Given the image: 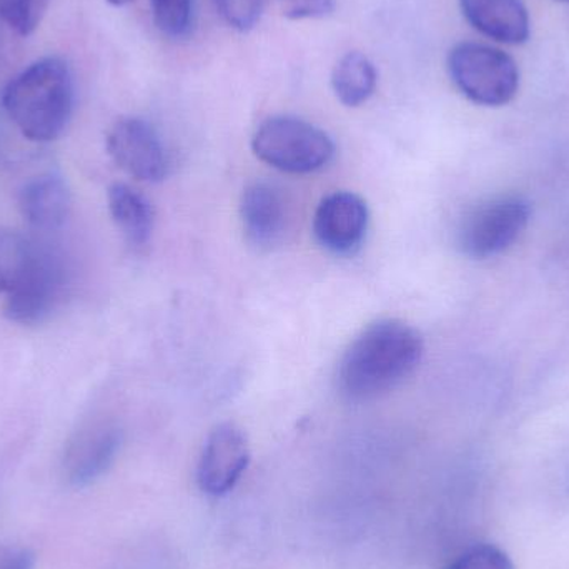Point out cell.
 <instances>
[{"mask_svg":"<svg viewBox=\"0 0 569 569\" xmlns=\"http://www.w3.org/2000/svg\"><path fill=\"white\" fill-rule=\"evenodd\" d=\"M280 12L287 19H321L330 16L335 9V0H277Z\"/></svg>","mask_w":569,"mask_h":569,"instance_id":"21","label":"cell"},{"mask_svg":"<svg viewBox=\"0 0 569 569\" xmlns=\"http://www.w3.org/2000/svg\"><path fill=\"white\" fill-rule=\"evenodd\" d=\"M107 2L112 3V6H126V3H129L130 0H107Z\"/></svg>","mask_w":569,"mask_h":569,"instance_id":"23","label":"cell"},{"mask_svg":"<svg viewBox=\"0 0 569 569\" xmlns=\"http://www.w3.org/2000/svg\"><path fill=\"white\" fill-rule=\"evenodd\" d=\"M153 22L163 36L183 39L192 30L193 0H150Z\"/></svg>","mask_w":569,"mask_h":569,"instance_id":"17","label":"cell"},{"mask_svg":"<svg viewBox=\"0 0 569 569\" xmlns=\"http://www.w3.org/2000/svg\"><path fill=\"white\" fill-rule=\"evenodd\" d=\"M561 2H569V0H561Z\"/></svg>","mask_w":569,"mask_h":569,"instance_id":"24","label":"cell"},{"mask_svg":"<svg viewBox=\"0 0 569 569\" xmlns=\"http://www.w3.org/2000/svg\"><path fill=\"white\" fill-rule=\"evenodd\" d=\"M377 69L361 52H348L338 60L331 73L335 96L347 107H360L377 89Z\"/></svg>","mask_w":569,"mask_h":569,"instance_id":"15","label":"cell"},{"mask_svg":"<svg viewBox=\"0 0 569 569\" xmlns=\"http://www.w3.org/2000/svg\"><path fill=\"white\" fill-rule=\"evenodd\" d=\"M243 232L257 249H272L287 229V206L280 190L272 183L253 182L240 202Z\"/></svg>","mask_w":569,"mask_h":569,"instance_id":"10","label":"cell"},{"mask_svg":"<svg viewBox=\"0 0 569 569\" xmlns=\"http://www.w3.org/2000/svg\"><path fill=\"white\" fill-rule=\"evenodd\" d=\"M62 291L59 262L47 250L36 246L29 263L3 297V315L13 323L39 325L57 307Z\"/></svg>","mask_w":569,"mask_h":569,"instance_id":"6","label":"cell"},{"mask_svg":"<svg viewBox=\"0 0 569 569\" xmlns=\"http://www.w3.org/2000/svg\"><path fill=\"white\" fill-rule=\"evenodd\" d=\"M425 345L411 325L395 318L368 325L338 367V390L350 401H370L403 383L420 365Z\"/></svg>","mask_w":569,"mask_h":569,"instance_id":"1","label":"cell"},{"mask_svg":"<svg viewBox=\"0 0 569 569\" xmlns=\"http://www.w3.org/2000/svg\"><path fill=\"white\" fill-rule=\"evenodd\" d=\"M448 569H515L510 557L493 545H478L461 555Z\"/></svg>","mask_w":569,"mask_h":569,"instance_id":"20","label":"cell"},{"mask_svg":"<svg viewBox=\"0 0 569 569\" xmlns=\"http://www.w3.org/2000/svg\"><path fill=\"white\" fill-rule=\"evenodd\" d=\"M531 206L517 193L495 196L468 210L458 227V249L473 260L501 256L515 246L527 230Z\"/></svg>","mask_w":569,"mask_h":569,"instance_id":"5","label":"cell"},{"mask_svg":"<svg viewBox=\"0 0 569 569\" xmlns=\"http://www.w3.org/2000/svg\"><path fill=\"white\" fill-rule=\"evenodd\" d=\"M222 19L240 32L253 29L260 20L263 0H216Z\"/></svg>","mask_w":569,"mask_h":569,"instance_id":"19","label":"cell"},{"mask_svg":"<svg viewBox=\"0 0 569 569\" xmlns=\"http://www.w3.org/2000/svg\"><path fill=\"white\" fill-rule=\"evenodd\" d=\"M370 213L361 197L335 192L325 197L313 217L317 242L335 256H350L367 236Z\"/></svg>","mask_w":569,"mask_h":569,"instance_id":"9","label":"cell"},{"mask_svg":"<svg viewBox=\"0 0 569 569\" xmlns=\"http://www.w3.org/2000/svg\"><path fill=\"white\" fill-rule=\"evenodd\" d=\"M107 150L120 170L140 182H160L167 176L162 140L143 119L127 117L113 123L107 136Z\"/></svg>","mask_w":569,"mask_h":569,"instance_id":"7","label":"cell"},{"mask_svg":"<svg viewBox=\"0 0 569 569\" xmlns=\"http://www.w3.org/2000/svg\"><path fill=\"white\" fill-rule=\"evenodd\" d=\"M122 433L116 427H99L80 435L67 450L63 470L72 487H87L99 480L116 461Z\"/></svg>","mask_w":569,"mask_h":569,"instance_id":"11","label":"cell"},{"mask_svg":"<svg viewBox=\"0 0 569 569\" xmlns=\"http://www.w3.org/2000/svg\"><path fill=\"white\" fill-rule=\"evenodd\" d=\"M468 22L498 42L518 43L530 39V16L523 0H460Z\"/></svg>","mask_w":569,"mask_h":569,"instance_id":"13","label":"cell"},{"mask_svg":"<svg viewBox=\"0 0 569 569\" xmlns=\"http://www.w3.org/2000/svg\"><path fill=\"white\" fill-rule=\"evenodd\" d=\"M36 557L26 548L0 550V569H33Z\"/></svg>","mask_w":569,"mask_h":569,"instance_id":"22","label":"cell"},{"mask_svg":"<svg viewBox=\"0 0 569 569\" xmlns=\"http://www.w3.org/2000/svg\"><path fill=\"white\" fill-rule=\"evenodd\" d=\"M2 106L26 139L39 143L59 139L73 112L69 66L57 57L37 60L7 83Z\"/></svg>","mask_w":569,"mask_h":569,"instance_id":"2","label":"cell"},{"mask_svg":"<svg viewBox=\"0 0 569 569\" xmlns=\"http://www.w3.org/2000/svg\"><path fill=\"white\" fill-rule=\"evenodd\" d=\"M448 72L457 89L478 106H507L520 87L513 57L485 43H458L448 56Z\"/></svg>","mask_w":569,"mask_h":569,"instance_id":"4","label":"cell"},{"mask_svg":"<svg viewBox=\"0 0 569 569\" xmlns=\"http://www.w3.org/2000/svg\"><path fill=\"white\" fill-rule=\"evenodd\" d=\"M107 199L110 217L126 242L136 249L146 247L153 230V209L149 200L126 183H113Z\"/></svg>","mask_w":569,"mask_h":569,"instance_id":"14","label":"cell"},{"mask_svg":"<svg viewBox=\"0 0 569 569\" xmlns=\"http://www.w3.org/2000/svg\"><path fill=\"white\" fill-rule=\"evenodd\" d=\"M72 209V196L66 180L56 173H43L29 180L19 192V210L23 220L37 230L60 229Z\"/></svg>","mask_w":569,"mask_h":569,"instance_id":"12","label":"cell"},{"mask_svg":"<svg viewBox=\"0 0 569 569\" xmlns=\"http://www.w3.org/2000/svg\"><path fill=\"white\" fill-rule=\"evenodd\" d=\"M49 0H0V17L19 36H30L39 27Z\"/></svg>","mask_w":569,"mask_h":569,"instance_id":"18","label":"cell"},{"mask_svg":"<svg viewBox=\"0 0 569 569\" xmlns=\"http://www.w3.org/2000/svg\"><path fill=\"white\" fill-rule=\"evenodd\" d=\"M250 463V447L246 435L236 425H220L207 438L199 461L200 490L210 497L230 493Z\"/></svg>","mask_w":569,"mask_h":569,"instance_id":"8","label":"cell"},{"mask_svg":"<svg viewBox=\"0 0 569 569\" xmlns=\"http://www.w3.org/2000/svg\"><path fill=\"white\" fill-rule=\"evenodd\" d=\"M36 243L16 230L0 229V297H6L32 257Z\"/></svg>","mask_w":569,"mask_h":569,"instance_id":"16","label":"cell"},{"mask_svg":"<svg viewBox=\"0 0 569 569\" xmlns=\"http://www.w3.org/2000/svg\"><path fill=\"white\" fill-rule=\"evenodd\" d=\"M252 150L263 163L284 173H311L335 156L333 140L313 123L297 117H270L257 129Z\"/></svg>","mask_w":569,"mask_h":569,"instance_id":"3","label":"cell"}]
</instances>
